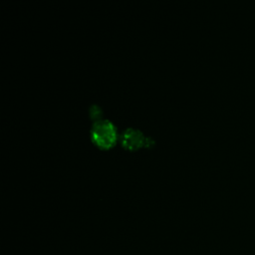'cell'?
<instances>
[{
  "label": "cell",
  "instance_id": "3957f363",
  "mask_svg": "<svg viewBox=\"0 0 255 255\" xmlns=\"http://www.w3.org/2000/svg\"><path fill=\"white\" fill-rule=\"evenodd\" d=\"M89 115L93 121L101 119L102 118V110L97 105H91L89 108Z\"/></svg>",
  "mask_w": 255,
  "mask_h": 255
},
{
  "label": "cell",
  "instance_id": "7a4b0ae2",
  "mask_svg": "<svg viewBox=\"0 0 255 255\" xmlns=\"http://www.w3.org/2000/svg\"><path fill=\"white\" fill-rule=\"evenodd\" d=\"M119 138L122 145L128 149H134L139 146H151L154 143L151 137L144 136L140 130L131 128L123 130L120 133Z\"/></svg>",
  "mask_w": 255,
  "mask_h": 255
},
{
  "label": "cell",
  "instance_id": "6da1fadb",
  "mask_svg": "<svg viewBox=\"0 0 255 255\" xmlns=\"http://www.w3.org/2000/svg\"><path fill=\"white\" fill-rule=\"evenodd\" d=\"M91 135L94 142L103 148L111 146L117 136L114 125L103 118L94 121L91 128Z\"/></svg>",
  "mask_w": 255,
  "mask_h": 255
}]
</instances>
